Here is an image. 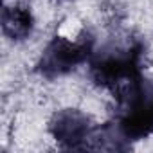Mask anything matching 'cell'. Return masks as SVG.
I'll return each instance as SVG.
<instances>
[{"instance_id":"7a4b0ae2","label":"cell","mask_w":153,"mask_h":153,"mask_svg":"<svg viewBox=\"0 0 153 153\" xmlns=\"http://www.w3.org/2000/svg\"><path fill=\"white\" fill-rule=\"evenodd\" d=\"M2 25H4V33L7 38L15 42H22L33 34L36 27V18H34L33 9L27 4L13 2V4H6L4 7Z\"/></svg>"},{"instance_id":"6da1fadb","label":"cell","mask_w":153,"mask_h":153,"mask_svg":"<svg viewBox=\"0 0 153 153\" xmlns=\"http://www.w3.org/2000/svg\"><path fill=\"white\" fill-rule=\"evenodd\" d=\"M49 133L52 140L59 142L61 146L76 148L81 142L88 140L92 135L90 117L76 108L58 110L49 123Z\"/></svg>"}]
</instances>
